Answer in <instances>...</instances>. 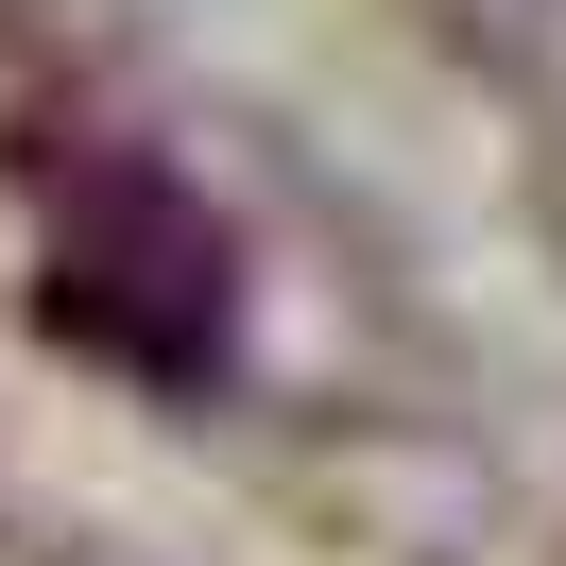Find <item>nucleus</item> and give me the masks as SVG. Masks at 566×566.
Returning a JSON list of instances; mask_svg holds the SVG:
<instances>
[{
	"label": "nucleus",
	"mask_w": 566,
	"mask_h": 566,
	"mask_svg": "<svg viewBox=\"0 0 566 566\" xmlns=\"http://www.w3.org/2000/svg\"><path fill=\"white\" fill-rule=\"evenodd\" d=\"M52 326L104 344L120 378H223V223L172 172H86L52 207Z\"/></svg>",
	"instance_id": "nucleus-1"
}]
</instances>
